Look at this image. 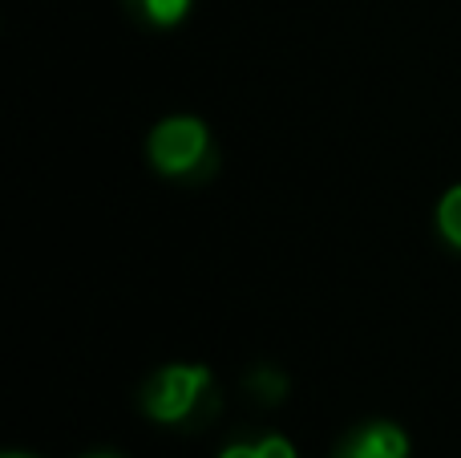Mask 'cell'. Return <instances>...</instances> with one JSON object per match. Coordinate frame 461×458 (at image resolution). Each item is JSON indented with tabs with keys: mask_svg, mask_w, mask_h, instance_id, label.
Here are the masks:
<instances>
[{
	"mask_svg": "<svg viewBox=\"0 0 461 458\" xmlns=\"http://www.w3.org/2000/svg\"><path fill=\"white\" fill-rule=\"evenodd\" d=\"M146 418L162 426H199L215 414V378L207 365H167L138 394Z\"/></svg>",
	"mask_w": 461,
	"mask_h": 458,
	"instance_id": "6da1fadb",
	"label": "cell"
},
{
	"mask_svg": "<svg viewBox=\"0 0 461 458\" xmlns=\"http://www.w3.org/2000/svg\"><path fill=\"white\" fill-rule=\"evenodd\" d=\"M150 167L167 179L178 183H203V179L215 175V142H211L207 122L191 118V114H175V118H162L150 130Z\"/></svg>",
	"mask_w": 461,
	"mask_h": 458,
	"instance_id": "7a4b0ae2",
	"label": "cell"
},
{
	"mask_svg": "<svg viewBox=\"0 0 461 458\" xmlns=\"http://www.w3.org/2000/svg\"><path fill=\"white\" fill-rule=\"evenodd\" d=\"M332 458H409V438L393 422H368V426L352 430Z\"/></svg>",
	"mask_w": 461,
	"mask_h": 458,
	"instance_id": "3957f363",
	"label": "cell"
},
{
	"mask_svg": "<svg viewBox=\"0 0 461 458\" xmlns=\"http://www.w3.org/2000/svg\"><path fill=\"white\" fill-rule=\"evenodd\" d=\"M243 389L251 402L259 406H279L287 398V378L279 370H271V365H259V370H251L243 378Z\"/></svg>",
	"mask_w": 461,
	"mask_h": 458,
	"instance_id": "277c9868",
	"label": "cell"
},
{
	"mask_svg": "<svg viewBox=\"0 0 461 458\" xmlns=\"http://www.w3.org/2000/svg\"><path fill=\"white\" fill-rule=\"evenodd\" d=\"M126 5L134 8L146 24H154V29H170V24H178L186 16L191 0H126Z\"/></svg>",
	"mask_w": 461,
	"mask_h": 458,
	"instance_id": "5b68a950",
	"label": "cell"
},
{
	"mask_svg": "<svg viewBox=\"0 0 461 458\" xmlns=\"http://www.w3.org/2000/svg\"><path fill=\"white\" fill-rule=\"evenodd\" d=\"M219 458H300L295 446L279 435H267V438H255V443H230Z\"/></svg>",
	"mask_w": 461,
	"mask_h": 458,
	"instance_id": "8992f818",
	"label": "cell"
},
{
	"mask_svg": "<svg viewBox=\"0 0 461 458\" xmlns=\"http://www.w3.org/2000/svg\"><path fill=\"white\" fill-rule=\"evenodd\" d=\"M438 232L449 248L461 252V187H449L438 203Z\"/></svg>",
	"mask_w": 461,
	"mask_h": 458,
	"instance_id": "52a82bcc",
	"label": "cell"
},
{
	"mask_svg": "<svg viewBox=\"0 0 461 458\" xmlns=\"http://www.w3.org/2000/svg\"><path fill=\"white\" fill-rule=\"evenodd\" d=\"M86 458H122V454H110V451H97V454H86Z\"/></svg>",
	"mask_w": 461,
	"mask_h": 458,
	"instance_id": "ba28073f",
	"label": "cell"
},
{
	"mask_svg": "<svg viewBox=\"0 0 461 458\" xmlns=\"http://www.w3.org/2000/svg\"><path fill=\"white\" fill-rule=\"evenodd\" d=\"M5 458H32V454H5Z\"/></svg>",
	"mask_w": 461,
	"mask_h": 458,
	"instance_id": "9c48e42d",
	"label": "cell"
}]
</instances>
